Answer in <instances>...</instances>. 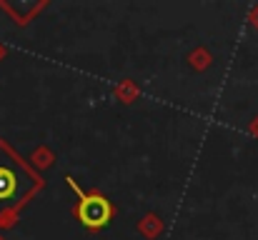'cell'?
Returning <instances> with one entry per match:
<instances>
[{"instance_id":"1","label":"cell","mask_w":258,"mask_h":240,"mask_svg":"<svg viewBox=\"0 0 258 240\" xmlns=\"http://www.w3.org/2000/svg\"><path fill=\"white\" fill-rule=\"evenodd\" d=\"M43 188V178L0 140V225H10L18 210Z\"/></svg>"},{"instance_id":"2","label":"cell","mask_w":258,"mask_h":240,"mask_svg":"<svg viewBox=\"0 0 258 240\" xmlns=\"http://www.w3.org/2000/svg\"><path fill=\"white\" fill-rule=\"evenodd\" d=\"M68 180V185L76 190V195H78V203H76V215H78V220L90 228V230H100V228H105L108 223H110V218H113V205H110V200L103 195V193H86L73 178H66Z\"/></svg>"},{"instance_id":"3","label":"cell","mask_w":258,"mask_h":240,"mask_svg":"<svg viewBox=\"0 0 258 240\" xmlns=\"http://www.w3.org/2000/svg\"><path fill=\"white\" fill-rule=\"evenodd\" d=\"M253 133H256V135H258V118H256V120H253Z\"/></svg>"}]
</instances>
